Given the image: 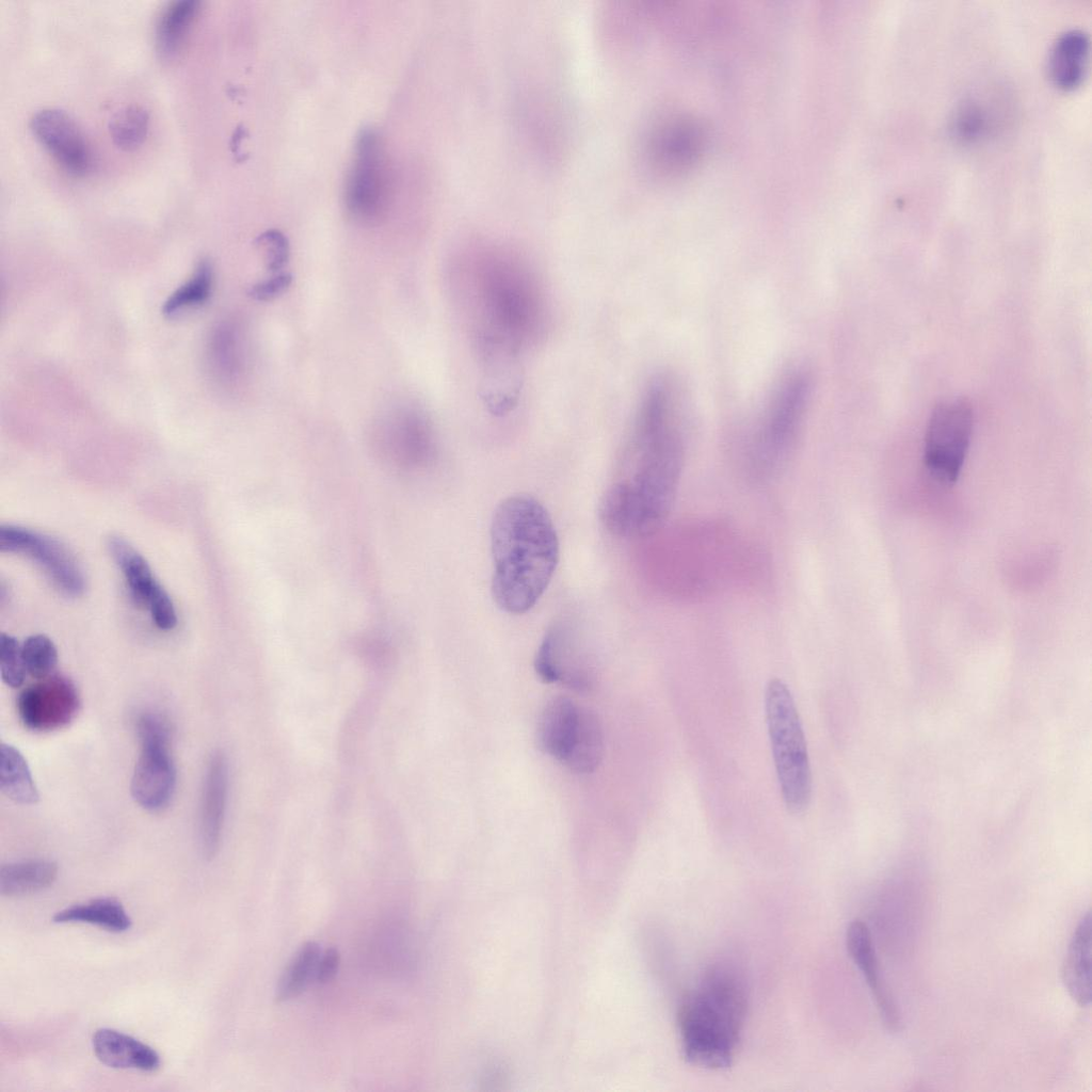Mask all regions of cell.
Here are the masks:
<instances>
[{
	"mask_svg": "<svg viewBox=\"0 0 1092 1092\" xmlns=\"http://www.w3.org/2000/svg\"><path fill=\"white\" fill-rule=\"evenodd\" d=\"M460 296L483 373L482 398L519 397V358L544 337L549 307L530 262L511 245L476 238L460 263Z\"/></svg>",
	"mask_w": 1092,
	"mask_h": 1092,
	"instance_id": "6da1fadb",
	"label": "cell"
},
{
	"mask_svg": "<svg viewBox=\"0 0 1092 1092\" xmlns=\"http://www.w3.org/2000/svg\"><path fill=\"white\" fill-rule=\"evenodd\" d=\"M681 402L675 383L653 379L637 406L614 473L598 507L611 534L636 539L664 523L682 470Z\"/></svg>",
	"mask_w": 1092,
	"mask_h": 1092,
	"instance_id": "7a4b0ae2",
	"label": "cell"
},
{
	"mask_svg": "<svg viewBox=\"0 0 1092 1092\" xmlns=\"http://www.w3.org/2000/svg\"><path fill=\"white\" fill-rule=\"evenodd\" d=\"M489 535L494 601L509 614H524L542 597L559 562L552 519L536 498L514 494L495 509Z\"/></svg>",
	"mask_w": 1092,
	"mask_h": 1092,
	"instance_id": "3957f363",
	"label": "cell"
},
{
	"mask_svg": "<svg viewBox=\"0 0 1092 1092\" xmlns=\"http://www.w3.org/2000/svg\"><path fill=\"white\" fill-rule=\"evenodd\" d=\"M749 1007L742 969L733 961L709 964L677 1009L684 1059L692 1065L728 1069L735 1059Z\"/></svg>",
	"mask_w": 1092,
	"mask_h": 1092,
	"instance_id": "277c9868",
	"label": "cell"
},
{
	"mask_svg": "<svg viewBox=\"0 0 1092 1092\" xmlns=\"http://www.w3.org/2000/svg\"><path fill=\"white\" fill-rule=\"evenodd\" d=\"M765 709L772 756L786 808L803 813L810 802L812 773L801 720L788 686L771 678L766 687Z\"/></svg>",
	"mask_w": 1092,
	"mask_h": 1092,
	"instance_id": "5b68a950",
	"label": "cell"
},
{
	"mask_svg": "<svg viewBox=\"0 0 1092 1092\" xmlns=\"http://www.w3.org/2000/svg\"><path fill=\"white\" fill-rule=\"evenodd\" d=\"M812 392L804 369L784 375L772 391L754 434L751 463L755 473L773 472L787 457L801 428Z\"/></svg>",
	"mask_w": 1092,
	"mask_h": 1092,
	"instance_id": "8992f818",
	"label": "cell"
},
{
	"mask_svg": "<svg viewBox=\"0 0 1092 1092\" xmlns=\"http://www.w3.org/2000/svg\"><path fill=\"white\" fill-rule=\"evenodd\" d=\"M392 194L390 162L381 138L363 131L346 186L348 210L359 222H379L387 212Z\"/></svg>",
	"mask_w": 1092,
	"mask_h": 1092,
	"instance_id": "52a82bcc",
	"label": "cell"
},
{
	"mask_svg": "<svg viewBox=\"0 0 1092 1092\" xmlns=\"http://www.w3.org/2000/svg\"><path fill=\"white\" fill-rule=\"evenodd\" d=\"M141 753L131 778V794L143 808L161 810L171 802L176 787V769L170 754V732L156 713H142L136 721Z\"/></svg>",
	"mask_w": 1092,
	"mask_h": 1092,
	"instance_id": "ba28073f",
	"label": "cell"
},
{
	"mask_svg": "<svg viewBox=\"0 0 1092 1092\" xmlns=\"http://www.w3.org/2000/svg\"><path fill=\"white\" fill-rule=\"evenodd\" d=\"M974 427L970 402L957 398L941 402L932 411L924 445V462L936 480L953 483L965 462Z\"/></svg>",
	"mask_w": 1092,
	"mask_h": 1092,
	"instance_id": "9c48e42d",
	"label": "cell"
},
{
	"mask_svg": "<svg viewBox=\"0 0 1092 1092\" xmlns=\"http://www.w3.org/2000/svg\"><path fill=\"white\" fill-rule=\"evenodd\" d=\"M0 551L19 553L35 561L64 595L77 597L84 592V577L75 557L50 536L18 526H1Z\"/></svg>",
	"mask_w": 1092,
	"mask_h": 1092,
	"instance_id": "30bf717a",
	"label": "cell"
},
{
	"mask_svg": "<svg viewBox=\"0 0 1092 1092\" xmlns=\"http://www.w3.org/2000/svg\"><path fill=\"white\" fill-rule=\"evenodd\" d=\"M17 698V711L23 725L34 732H51L68 725L80 708L74 682L61 675L37 679Z\"/></svg>",
	"mask_w": 1092,
	"mask_h": 1092,
	"instance_id": "8fae6325",
	"label": "cell"
},
{
	"mask_svg": "<svg viewBox=\"0 0 1092 1092\" xmlns=\"http://www.w3.org/2000/svg\"><path fill=\"white\" fill-rule=\"evenodd\" d=\"M534 669L543 681L558 682L578 692L589 691L596 679L592 661L560 624L546 631L535 655Z\"/></svg>",
	"mask_w": 1092,
	"mask_h": 1092,
	"instance_id": "7c38bea8",
	"label": "cell"
},
{
	"mask_svg": "<svg viewBox=\"0 0 1092 1092\" xmlns=\"http://www.w3.org/2000/svg\"><path fill=\"white\" fill-rule=\"evenodd\" d=\"M30 127L39 143L68 173L84 176L92 170L90 143L68 113L55 108L42 109L32 116Z\"/></svg>",
	"mask_w": 1092,
	"mask_h": 1092,
	"instance_id": "4fadbf2b",
	"label": "cell"
},
{
	"mask_svg": "<svg viewBox=\"0 0 1092 1092\" xmlns=\"http://www.w3.org/2000/svg\"><path fill=\"white\" fill-rule=\"evenodd\" d=\"M378 450L381 459L396 469H420L434 459V435L423 417L410 413V416L394 421L381 433Z\"/></svg>",
	"mask_w": 1092,
	"mask_h": 1092,
	"instance_id": "5bb4252c",
	"label": "cell"
},
{
	"mask_svg": "<svg viewBox=\"0 0 1092 1092\" xmlns=\"http://www.w3.org/2000/svg\"><path fill=\"white\" fill-rule=\"evenodd\" d=\"M702 145L696 124L680 117L661 122L646 141V156L653 168L660 172L681 170L692 162Z\"/></svg>",
	"mask_w": 1092,
	"mask_h": 1092,
	"instance_id": "9a60e30c",
	"label": "cell"
},
{
	"mask_svg": "<svg viewBox=\"0 0 1092 1092\" xmlns=\"http://www.w3.org/2000/svg\"><path fill=\"white\" fill-rule=\"evenodd\" d=\"M848 952L863 974L874 998L885 1028L892 1032L901 1029V1019L894 998L885 987L879 971V964L867 925L861 919L851 921L847 929Z\"/></svg>",
	"mask_w": 1092,
	"mask_h": 1092,
	"instance_id": "2e32d148",
	"label": "cell"
},
{
	"mask_svg": "<svg viewBox=\"0 0 1092 1092\" xmlns=\"http://www.w3.org/2000/svg\"><path fill=\"white\" fill-rule=\"evenodd\" d=\"M227 790V760L222 752H215L207 766L200 804V839L207 858H212L220 848Z\"/></svg>",
	"mask_w": 1092,
	"mask_h": 1092,
	"instance_id": "e0dca14e",
	"label": "cell"
},
{
	"mask_svg": "<svg viewBox=\"0 0 1092 1092\" xmlns=\"http://www.w3.org/2000/svg\"><path fill=\"white\" fill-rule=\"evenodd\" d=\"M92 1045L97 1059L109 1067L154 1072L161 1064L160 1056L152 1047L114 1029L96 1030Z\"/></svg>",
	"mask_w": 1092,
	"mask_h": 1092,
	"instance_id": "ac0fdd59",
	"label": "cell"
},
{
	"mask_svg": "<svg viewBox=\"0 0 1092 1092\" xmlns=\"http://www.w3.org/2000/svg\"><path fill=\"white\" fill-rule=\"evenodd\" d=\"M581 706L566 696H556L544 706L537 722L540 749L549 756L563 759L575 736Z\"/></svg>",
	"mask_w": 1092,
	"mask_h": 1092,
	"instance_id": "d6986e66",
	"label": "cell"
},
{
	"mask_svg": "<svg viewBox=\"0 0 1092 1092\" xmlns=\"http://www.w3.org/2000/svg\"><path fill=\"white\" fill-rule=\"evenodd\" d=\"M1091 911L1080 918L1071 938L1062 966L1063 984L1074 1001L1080 1007L1091 1002Z\"/></svg>",
	"mask_w": 1092,
	"mask_h": 1092,
	"instance_id": "ffe728a7",
	"label": "cell"
},
{
	"mask_svg": "<svg viewBox=\"0 0 1092 1092\" xmlns=\"http://www.w3.org/2000/svg\"><path fill=\"white\" fill-rule=\"evenodd\" d=\"M1089 48V37L1082 30L1071 29L1057 37L1047 65L1049 77L1057 86L1071 90L1082 82L1088 67Z\"/></svg>",
	"mask_w": 1092,
	"mask_h": 1092,
	"instance_id": "44dd1931",
	"label": "cell"
},
{
	"mask_svg": "<svg viewBox=\"0 0 1092 1092\" xmlns=\"http://www.w3.org/2000/svg\"><path fill=\"white\" fill-rule=\"evenodd\" d=\"M108 549L125 577L132 599L140 606L148 607L163 588L147 561L121 536H111Z\"/></svg>",
	"mask_w": 1092,
	"mask_h": 1092,
	"instance_id": "7402d4cb",
	"label": "cell"
},
{
	"mask_svg": "<svg viewBox=\"0 0 1092 1092\" xmlns=\"http://www.w3.org/2000/svg\"><path fill=\"white\" fill-rule=\"evenodd\" d=\"M605 740L600 721L590 709L582 707L578 726L561 762L576 773H591L600 764Z\"/></svg>",
	"mask_w": 1092,
	"mask_h": 1092,
	"instance_id": "603a6c76",
	"label": "cell"
},
{
	"mask_svg": "<svg viewBox=\"0 0 1092 1092\" xmlns=\"http://www.w3.org/2000/svg\"><path fill=\"white\" fill-rule=\"evenodd\" d=\"M199 5L196 0H177L164 7L156 31L157 51L162 59H174L181 51Z\"/></svg>",
	"mask_w": 1092,
	"mask_h": 1092,
	"instance_id": "cb8c5ba5",
	"label": "cell"
},
{
	"mask_svg": "<svg viewBox=\"0 0 1092 1092\" xmlns=\"http://www.w3.org/2000/svg\"><path fill=\"white\" fill-rule=\"evenodd\" d=\"M52 920L57 924H90L116 933L124 932L131 926V918L123 904L110 897L67 906L57 912Z\"/></svg>",
	"mask_w": 1092,
	"mask_h": 1092,
	"instance_id": "d4e9b609",
	"label": "cell"
},
{
	"mask_svg": "<svg viewBox=\"0 0 1092 1092\" xmlns=\"http://www.w3.org/2000/svg\"><path fill=\"white\" fill-rule=\"evenodd\" d=\"M57 877L58 866L51 861L9 863L0 869V893L10 897L36 893L50 886Z\"/></svg>",
	"mask_w": 1092,
	"mask_h": 1092,
	"instance_id": "484cf974",
	"label": "cell"
},
{
	"mask_svg": "<svg viewBox=\"0 0 1092 1092\" xmlns=\"http://www.w3.org/2000/svg\"><path fill=\"white\" fill-rule=\"evenodd\" d=\"M0 788L18 804H35L39 799L25 757L16 748L4 742L0 746Z\"/></svg>",
	"mask_w": 1092,
	"mask_h": 1092,
	"instance_id": "4316f807",
	"label": "cell"
},
{
	"mask_svg": "<svg viewBox=\"0 0 1092 1092\" xmlns=\"http://www.w3.org/2000/svg\"><path fill=\"white\" fill-rule=\"evenodd\" d=\"M320 954V946L314 941H308L299 948L278 980L275 990L276 1002L289 1001L303 993L311 978L316 976Z\"/></svg>",
	"mask_w": 1092,
	"mask_h": 1092,
	"instance_id": "83f0119b",
	"label": "cell"
},
{
	"mask_svg": "<svg viewBox=\"0 0 1092 1092\" xmlns=\"http://www.w3.org/2000/svg\"><path fill=\"white\" fill-rule=\"evenodd\" d=\"M148 127L147 111L135 103L118 109L109 122V131L113 143L125 151H132L143 144Z\"/></svg>",
	"mask_w": 1092,
	"mask_h": 1092,
	"instance_id": "f1b7e54d",
	"label": "cell"
},
{
	"mask_svg": "<svg viewBox=\"0 0 1092 1092\" xmlns=\"http://www.w3.org/2000/svg\"><path fill=\"white\" fill-rule=\"evenodd\" d=\"M212 278L210 262L199 261L192 277L165 301L162 307L163 315L173 317L187 307L206 302L211 292Z\"/></svg>",
	"mask_w": 1092,
	"mask_h": 1092,
	"instance_id": "f546056e",
	"label": "cell"
},
{
	"mask_svg": "<svg viewBox=\"0 0 1092 1092\" xmlns=\"http://www.w3.org/2000/svg\"><path fill=\"white\" fill-rule=\"evenodd\" d=\"M21 655L27 673L36 679L50 676L58 663L57 647L44 635L27 638L21 645Z\"/></svg>",
	"mask_w": 1092,
	"mask_h": 1092,
	"instance_id": "4dcf8cb0",
	"label": "cell"
},
{
	"mask_svg": "<svg viewBox=\"0 0 1092 1092\" xmlns=\"http://www.w3.org/2000/svg\"><path fill=\"white\" fill-rule=\"evenodd\" d=\"M0 670L2 680L12 688H19L26 677V667L18 641L7 635L0 637Z\"/></svg>",
	"mask_w": 1092,
	"mask_h": 1092,
	"instance_id": "1f68e13d",
	"label": "cell"
},
{
	"mask_svg": "<svg viewBox=\"0 0 1092 1092\" xmlns=\"http://www.w3.org/2000/svg\"><path fill=\"white\" fill-rule=\"evenodd\" d=\"M257 247L262 252L267 269L276 274L287 264L289 259V242L284 234L270 229L256 239Z\"/></svg>",
	"mask_w": 1092,
	"mask_h": 1092,
	"instance_id": "d6a6232c",
	"label": "cell"
},
{
	"mask_svg": "<svg viewBox=\"0 0 1092 1092\" xmlns=\"http://www.w3.org/2000/svg\"><path fill=\"white\" fill-rule=\"evenodd\" d=\"M292 275L280 272L251 286L247 295L255 301L268 302L284 294L292 284Z\"/></svg>",
	"mask_w": 1092,
	"mask_h": 1092,
	"instance_id": "836d02e7",
	"label": "cell"
},
{
	"mask_svg": "<svg viewBox=\"0 0 1092 1092\" xmlns=\"http://www.w3.org/2000/svg\"><path fill=\"white\" fill-rule=\"evenodd\" d=\"M151 619L155 625L161 630H172L177 624V615L174 604L163 589L148 605Z\"/></svg>",
	"mask_w": 1092,
	"mask_h": 1092,
	"instance_id": "e575fe53",
	"label": "cell"
},
{
	"mask_svg": "<svg viewBox=\"0 0 1092 1092\" xmlns=\"http://www.w3.org/2000/svg\"><path fill=\"white\" fill-rule=\"evenodd\" d=\"M340 953L338 949L330 947L320 954L315 979L319 983L332 981L338 973Z\"/></svg>",
	"mask_w": 1092,
	"mask_h": 1092,
	"instance_id": "d590c367",
	"label": "cell"
}]
</instances>
